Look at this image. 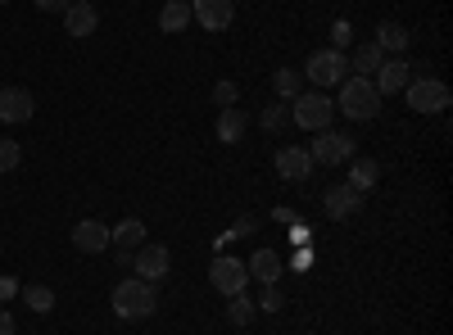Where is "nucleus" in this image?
<instances>
[{
    "label": "nucleus",
    "mask_w": 453,
    "mask_h": 335,
    "mask_svg": "<svg viewBox=\"0 0 453 335\" xmlns=\"http://www.w3.org/2000/svg\"><path fill=\"white\" fill-rule=\"evenodd\" d=\"M109 304H113V313H119L123 322H145V317L159 313V294H155V286H150V281L127 277V281L113 286V300Z\"/></svg>",
    "instance_id": "nucleus-1"
},
{
    "label": "nucleus",
    "mask_w": 453,
    "mask_h": 335,
    "mask_svg": "<svg viewBox=\"0 0 453 335\" xmlns=\"http://www.w3.org/2000/svg\"><path fill=\"white\" fill-rule=\"evenodd\" d=\"M331 104H335L349 123H372L376 114H381V95H376V87H372L367 78H345V82H340V95H335Z\"/></svg>",
    "instance_id": "nucleus-2"
},
{
    "label": "nucleus",
    "mask_w": 453,
    "mask_h": 335,
    "mask_svg": "<svg viewBox=\"0 0 453 335\" xmlns=\"http://www.w3.org/2000/svg\"><path fill=\"white\" fill-rule=\"evenodd\" d=\"M331 118H335V104H331V95H322V91H299L295 104H290V123H295L299 132H326Z\"/></svg>",
    "instance_id": "nucleus-3"
},
{
    "label": "nucleus",
    "mask_w": 453,
    "mask_h": 335,
    "mask_svg": "<svg viewBox=\"0 0 453 335\" xmlns=\"http://www.w3.org/2000/svg\"><path fill=\"white\" fill-rule=\"evenodd\" d=\"M304 78L313 82V91L340 87V82L349 78V59H345V50H335V46L313 50V55H309V64H304Z\"/></svg>",
    "instance_id": "nucleus-4"
},
{
    "label": "nucleus",
    "mask_w": 453,
    "mask_h": 335,
    "mask_svg": "<svg viewBox=\"0 0 453 335\" xmlns=\"http://www.w3.org/2000/svg\"><path fill=\"white\" fill-rule=\"evenodd\" d=\"M403 100H408L412 114H444L449 109V87L440 78H412L403 87Z\"/></svg>",
    "instance_id": "nucleus-5"
},
{
    "label": "nucleus",
    "mask_w": 453,
    "mask_h": 335,
    "mask_svg": "<svg viewBox=\"0 0 453 335\" xmlns=\"http://www.w3.org/2000/svg\"><path fill=\"white\" fill-rule=\"evenodd\" d=\"M209 286L218 290V294H241L245 286H250V268H245V258H232V254H218L213 263H209Z\"/></svg>",
    "instance_id": "nucleus-6"
},
{
    "label": "nucleus",
    "mask_w": 453,
    "mask_h": 335,
    "mask_svg": "<svg viewBox=\"0 0 453 335\" xmlns=\"http://www.w3.org/2000/svg\"><path fill=\"white\" fill-rule=\"evenodd\" d=\"M309 155H313V164H322V168H335V164H349L354 159V136L349 132H313V145H309Z\"/></svg>",
    "instance_id": "nucleus-7"
},
{
    "label": "nucleus",
    "mask_w": 453,
    "mask_h": 335,
    "mask_svg": "<svg viewBox=\"0 0 453 335\" xmlns=\"http://www.w3.org/2000/svg\"><path fill=\"white\" fill-rule=\"evenodd\" d=\"M132 268H136V277H141V281L159 286L164 277H173V254H168L164 245H155V240H145V245H136V249H132Z\"/></svg>",
    "instance_id": "nucleus-8"
},
{
    "label": "nucleus",
    "mask_w": 453,
    "mask_h": 335,
    "mask_svg": "<svg viewBox=\"0 0 453 335\" xmlns=\"http://www.w3.org/2000/svg\"><path fill=\"white\" fill-rule=\"evenodd\" d=\"M32 114H36V100H32L27 87H5V91H0V123H5V127L32 123Z\"/></svg>",
    "instance_id": "nucleus-9"
},
{
    "label": "nucleus",
    "mask_w": 453,
    "mask_h": 335,
    "mask_svg": "<svg viewBox=\"0 0 453 335\" xmlns=\"http://www.w3.org/2000/svg\"><path fill=\"white\" fill-rule=\"evenodd\" d=\"M322 209H326L331 222H349V217H358V209H363V191H354L349 181H340V186H331V191L322 195Z\"/></svg>",
    "instance_id": "nucleus-10"
},
{
    "label": "nucleus",
    "mask_w": 453,
    "mask_h": 335,
    "mask_svg": "<svg viewBox=\"0 0 453 335\" xmlns=\"http://www.w3.org/2000/svg\"><path fill=\"white\" fill-rule=\"evenodd\" d=\"M232 14H236L232 0H191V23H200L204 32H226Z\"/></svg>",
    "instance_id": "nucleus-11"
},
{
    "label": "nucleus",
    "mask_w": 453,
    "mask_h": 335,
    "mask_svg": "<svg viewBox=\"0 0 453 335\" xmlns=\"http://www.w3.org/2000/svg\"><path fill=\"white\" fill-rule=\"evenodd\" d=\"M408 82H412V68H408V59H399V55H386L381 68H376V78H372L376 95H399Z\"/></svg>",
    "instance_id": "nucleus-12"
},
{
    "label": "nucleus",
    "mask_w": 453,
    "mask_h": 335,
    "mask_svg": "<svg viewBox=\"0 0 453 335\" xmlns=\"http://www.w3.org/2000/svg\"><path fill=\"white\" fill-rule=\"evenodd\" d=\"M313 155L304 150V145H281L277 150V177L281 181H309L313 177Z\"/></svg>",
    "instance_id": "nucleus-13"
},
{
    "label": "nucleus",
    "mask_w": 453,
    "mask_h": 335,
    "mask_svg": "<svg viewBox=\"0 0 453 335\" xmlns=\"http://www.w3.org/2000/svg\"><path fill=\"white\" fill-rule=\"evenodd\" d=\"M73 249H78V254L109 249V227H104V222H96V217H82L78 227H73Z\"/></svg>",
    "instance_id": "nucleus-14"
},
{
    "label": "nucleus",
    "mask_w": 453,
    "mask_h": 335,
    "mask_svg": "<svg viewBox=\"0 0 453 335\" xmlns=\"http://www.w3.org/2000/svg\"><path fill=\"white\" fill-rule=\"evenodd\" d=\"M245 268H250V281H263V286H277L281 272H286V263H281L277 249H254Z\"/></svg>",
    "instance_id": "nucleus-15"
},
{
    "label": "nucleus",
    "mask_w": 453,
    "mask_h": 335,
    "mask_svg": "<svg viewBox=\"0 0 453 335\" xmlns=\"http://www.w3.org/2000/svg\"><path fill=\"white\" fill-rule=\"evenodd\" d=\"M96 27H100V14H96L91 0H73V5L64 10V32L68 36H91Z\"/></svg>",
    "instance_id": "nucleus-16"
},
{
    "label": "nucleus",
    "mask_w": 453,
    "mask_h": 335,
    "mask_svg": "<svg viewBox=\"0 0 453 335\" xmlns=\"http://www.w3.org/2000/svg\"><path fill=\"white\" fill-rule=\"evenodd\" d=\"M381 55H403L408 46H412V36H408V27L403 23H395V19H386V23H376V42H372Z\"/></svg>",
    "instance_id": "nucleus-17"
},
{
    "label": "nucleus",
    "mask_w": 453,
    "mask_h": 335,
    "mask_svg": "<svg viewBox=\"0 0 453 335\" xmlns=\"http://www.w3.org/2000/svg\"><path fill=\"white\" fill-rule=\"evenodd\" d=\"M159 27H164L168 36H177V32L191 27V0H168V5L159 10Z\"/></svg>",
    "instance_id": "nucleus-18"
},
{
    "label": "nucleus",
    "mask_w": 453,
    "mask_h": 335,
    "mask_svg": "<svg viewBox=\"0 0 453 335\" xmlns=\"http://www.w3.org/2000/svg\"><path fill=\"white\" fill-rule=\"evenodd\" d=\"M109 245H119V249L132 254L136 245H145V222H141V217H123L119 227L109 232Z\"/></svg>",
    "instance_id": "nucleus-19"
},
{
    "label": "nucleus",
    "mask_w": 453,
    "mask_h": 335,
    "mask_svg": "<svg viewBox=\"0 0 453 335\" xmlns=\"http://www.w3.org/2000/svg\"><path fill=\"white\" fill-rule=\"evenodd\" d=\"M345 59L354 64V78H367V82H372V78H376V68H381V59H386V55H381V50H376V46L367 42V46H354V55H345Z\"/></svg>",
    "instance_id": "nucleus-20"
},
{
    "label": "nucleus",
    "mask_w": 453,
    "mask_h": 335,
    "mask_svg": "<svg viewBox=\"0 0 453 335\" xmlns=\"http://www.w3.org/2000/svg\"><path fill=\"white\" fill-rule=\"evenodd\" d=\"M213 132H218V141H222V145H236V141L245 136V114H241L236 104H232V109H222V114H218V127H213Z\"/></svg>",
    "instance_id": "nucleus-21"
},
{
    "label": "nucleus",
    "mask_w": 453,
    "mask_h": 335,
    "mask_svg": "<svg viewBox=\"0 0 453 335\" xmlns=\"http://www.w3.org/2000/svg\"><path fill=\"white\" fill-rule=\"evenodd\" d=\"M354 168H349V186H354V191H372V186L376 181H381V164H376V159H349Z\"/></svg>",
    "instance_id": "nucleus-22"
},
{
    "label": "nucleus",
    "mask_w": 453,
    "mask_h": 335,
    "mask_svg": "<svg viewBox=\"0 0 453 335\" xmlns=\"http://www.w3.org/2000/svg\"><path fill=\"white\" fill-rule=\"evenodd\" d=\"M273 91H277L281 100H295L299 91H304V72H299V68H277V72H273Z\"/></svg>",
    "instance_id": "nucleus-23"
},
{
    "label": "nucleus",
    "mask_w": 453,
    "mask_h": 335,
    "mask_svg": "<svg viewBox=\"0 0 453 335\" xmlns=\"http://www.w3.org/2000/svg\"><path fill=\"white\" fill-rule=\"evenodd\" d=\"M258 317V308H254V300H250V294L241 290V294H232V300H226V322H232V326H250Z\"/></svg>",
    "instance_id": "nucleus-24"
},
{
    "label": "nucleus",
    "mask_w": 453,
    "mask_h": 335,
    "mask_svg": "<svg viewBox=\"0 0 453 335\" xmlns=\"http://www.w3.org/2000/svg\"><path fill=\"white\" fill-rule=\"evenodd\" d=\"M19 294H23V304L32 313H50L55 308V290L50 286H19Z\"/></svg>",
    "instance_id": "nucleus-25"
},
{
    "label": "nucleus",
    "mask_w": 453,
    "mask_h": 335,
    "mask_svg": "<svg viewBox=\"0 0 453 335\" xmlns=\"http://www.w3.org/2000/svg\"><path fill=\"white\" fill-rule=\"evenodd\" d=\"M258 123H263V132H281V127L290 123V109H286L281 100H273V104L258 114Z\"/></svg>",
    "instance_id": "nucleus-26"
},
{
    "label": "nucleus",
    "mask_w": 453,
    "mask_h": 335,
    "mask_svg": "<svg viewBox=\"0 0 453 335\" xmlns=\"http://www.w3.org/2000/svg\"><path fill=\"white\" fill-rule=\"evenodd\" d=\"M19 159H23V145L10 141V136H0V172H14Z\"/></svg>",
    "instance_id": "nucleus-27"
},
{
    "label": "nucleus",
    "mask_w": 453,
    "mask_h": 335,
    "mask_svg": "<svg viewBox=\"0 0 453 335\" xmlns=\"http://www.w3.org/2000/svg\"><path fill=\"white\" fill-rule=\"evenodd\" d=\"M236 100H241V87H236L232 78H222V82H213V104H218V109H232Z\"/></svg>",
    "instance_id": "nucleus-28"
},
{
    "label": "nucleus",
    "mask_w": 453,
    "mask_h": 335,
    "mask_svg": "<svg viewBox=\"0 0 453 335\" xmlns=\"http://www.w3.org/2000/svg\"><path fill=\"white\" fill-rule=\"evenodd\" d=\"M349 42H354V27H349V19H335V23H331V46H335V50H345Z\"/></svg>",
    "instance_id": "nucleus-29"
},
{
    "label": "nucleus",
    "mask_w": 453,
    "mask_h": 335,
    "mask_svg": "<svg viewBox=\"0 0 453 335\" xmlns=\"http://www.w3.org/2000/svg\"><path fill=\"white\" fill-rule=\"evenodd\" d=\"M281 308V290L277 286H263V313H277Z\"/></svg>",
    "instance_id": "nucleus-30"
},
{
    "label": "nucleus",
    "mask_w": 453,
    "mask_h": 335,
    "mask_svg": "<svg viewBox=\"0 0 453 335\" xmlns=\"http://www.w3.org/2000/svg\"><path fill=\"white\" fill-rule=\"evenodd\" d=\"M73 5V0H36V10H42V14H64Z\"/></svg>",
    "instance_id": "nucleus-31"
},
{
    "label": "nucleus",
    "mask_w": 453,
    "mask_h": 335,
    "mask_svg": "<svg viewBox=\"0 0 453 335\" xmlns=\"http://www.w3.org/2000/svg\"><path fill=\"white\" fill-rule=\"evenodd\" d=\"M19 294V281L14 277H0V300H14Z\"/></svg>",
    "instance_id": "nucleus-32"
},
{
    "label": "nucleus",
    "mask_w": 453,
    "mask_h": 335,
    "mask_svg": "<svg viewBox=\"0 0 453 335\" xmlns=\"http://www.w3.org/2000/svg\"><path fill=\"white\" fill-rule=\"evenodd\" d=\"M258 232V217H241L236 222V236H254Z\"/></svg>",
    "instance_id": "nucleus-33"
},
{
    "label": "nucleus",
    "mask_w": 453,
    "mask_h": 335,
    "mask_svg": "<svg viewBox=\"0 0 453 335\" xmlns=\"http://www.w3.org/2000/svg\"><path fill=\"white\" fill-rule=\"evenodd\" d=\"M0 335H14V313L0 308Z\"/></svg>",
    "instance_id": "nucleus-34"
},
{
    "label": "nucleus",
    "mask_w": 453,
    "mask_h": 335,
    "mask_svg": "<svg viewBox=\"0 0 453 335\" xmlns=\"http://www.w3.org/2000/svg\"><path fill=\"white\" fill-rule=\"evenodd\" d=\"M0 5H5V0H0Z\"/></svg>",
    "instance_id": "nucleus-35"
}]
</instances>
